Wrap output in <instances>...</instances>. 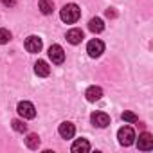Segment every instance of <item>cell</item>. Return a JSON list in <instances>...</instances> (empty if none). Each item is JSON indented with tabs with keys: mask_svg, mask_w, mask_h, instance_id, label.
<instances>
[{
	"mask_svg": "<svg viewBox=\"0 0 153 153\" xmlns=\"http://www.w3.org/2000/svg\"><path fill=\"white\" fill-rule=\"evenodd\" d=\"M88 29L92 31V33H101L103 29H105V24H103V20L101 18H92L90 22H88Z\"/></svg>",
	"mask_w": 153,
	"mask_h": 153,
	"instance_id": "obj_16",
	"label": "cell"
},
{
	"mask_svg": "<svg viewBox=\"0 0 153 153\" xmlns=\"http://www.w3.org/2000/svg\"><path fill=\"white\" fill-rule=\"evenodd\" d=\"M2 4L7 6V7H15L16 6V0H2Z\"/></svg>",
	"mask_w": 153,
	"mask_h": 153,
	"instance_id": "obj_20",
	"label": "cell"
},
{
	"mask_svg": "<svg viewBox=\"0 0 153 153\" xmlns=\"http://www.w3.org/2000/svg\"><path fill=\"white\" fill-rule=\"evenodd\" d=\"M117 139H119V144L121 146H131L135 142V131L130 128V126H123L119 131H117Z\"/></svg>",
	"mask_w": 153,
	"mask_h": 153,
	"instance_id": "obj_2",
	"label": "cell"
},
{
	"mask_svg": "<svg viewBox=\"0 0 153 153\" xmlns=\"http://www.w3.org/2000/svg\"><path fill=\"white\" fill-rule=\"evenodd\" d=\"M137 148H139L140 151H149V149H153V135L148 133V131L140 133V135H139V140H137Z\"/></svg>",
	"mask_w": 153,
	"mask_h": 153,
	"instance_id": "obj_6",
	"label": "cell"
},
{
	"mask_svg": "<svg viewBox=\"0 0 153 153\" xmlns=\"http://www.w3.org/2000/svg\"><path fill=\"white\" fill-rule=\"evenodd\" d=\"M87 52H88L90 58H99V56L105 52V43H103L101 40L94 38V40L88 42V45H87Z\"/></svg>",
	"mask_w": 153,
	"mask_h": 153,
	"instance_id": "obj_5",
	"label": "cell"
},
{
	"mask_svg": "<svg viewBox=\"0 0 153 153\" xmlns=\"http://www.w3.org/2000/svg\"><path fill=\"white\" fill-rule=\"evenodd\" d=\"M16 110H18L20 117H24V119H34L36 117V108L29 101H20L18 106H16Z\"/></svg>",
	"mask_w": 153,
	"mask_h": 153,
	"instance_id": "obj_3",
	"label": "cell"
},
{
	"mask_svg": "<svg viewBox=\"0 0 153 153\" xmlns=\"http://www.w3.org/2000/svg\"><path fill=\"white\" fill-rule=\"evenodd\" d=\"M83 38H85V34H83V31H81V29H70V31L67 33V42H68V43H72V45L81 43V42H83Z\"/></svg>",
	"mask_w": 153,
	"mask_h": 153,
	"instance_id": "obj_10",
	"label": "cell"
},
{
	"mask_svg": "<svg viewBox=\"0 0 153 153\" xmlns=\"http://www.w3.org/2000/svg\"><path fill=\"white\" fill-rule=\"evenodd\" d=\"M90 151V142L87 139H78L72 144V153H88Z\"/></svg>",
	"mask_w": 153,
	"mask_h": 153,
	"instance_id": "obj_11",
	"label": "cell"
},
{
	"mask_svg": "<svg viewBox=\"0 0 153 153\" xmlns=\"http://www.w3.org/2000/svg\"><path fill=\"white\" fill-rule=\"evenodd\" d=\"M13 36H11V33L7 31V29H0V45H6V43H9V40H11Z\"/></svg>",
	"mask_w": 153,
	"mask_h": 153,
	"instance_id": "obj_18",
	"label": "cell"
},
{
	"mask_svg": "<svg viewBox=\"0 0 153 153\" xmlns=\"http://www.w3.org/2000/svg\"><path fill=\"white\" fill-rule=\"evenodd\" d=\"M59 16H61V20L65 24H76V22L79 20V16H81V9L76 4H67L59 11Z\"/></svg>",
	"mask_w": 153,
	"mask_h": 153,
	"instance_id": "obj_1",
	"label": "cell"
},
{
	"mask_svg": "<svg viewBox=\"0 0 153 153\" xmlns=\"http://www.w3.org/2000/svg\"><path fill=\"white\" fill-rule=\"evenodd\" d=\"M90 121H92V124L97 126V128H106V126L110 124V117H108L105 112H94V114L90 115Z\"/></svg>",
	"mask_w": 153,
	"mask_h": 153,
	"instance_id": "obj_7",
	"label": "cell"
},
{
	"mask_svg": "<svg viewBox=\"0 0 153 153\" xmlns=\"http://www.w3.org/2000/svg\"><path fill=\"white\" fill-rule=\"evenodd\" d=\"M25 146H27L29 149H38V148H40V137H38L36 133H29L27 139H25Z\"/></svg>",
	"mask_w": 153,
	"mask_h": 153,
	"instance_id": "obj_15",
	"label": "cell"
},
{
	"mask_svg": "<svg viewBox=\"0 0 153 153\" xmlns=\"http://www.w3.org/2000/svg\"><path fill=\"white\" fill-rule=\"evenodd\" d=\"M49 58H51V61L54 65H61L65 61V51H63V47L58 45V43L51 45L49 47Z\"/></svg>",
	"mask_w": 153,
	"mask_h": 153,
	"instance_id": "obj_4",
	"label": "cell"
},
{
	"mask_svg": "<svg viewBox=\"0 0 153 153\" xmlns=\"http://www.w3.org/2000/svg\"><path fill=\"white\" fill-rule=\"evenodd\" d=\"M42 38H38V36H29L27 40H25V49H27V52H31V54H36V52H40L42 51Z\"/></svg>",
	"mask_w": 153,
	"mask_h": 153,
	"instance_id": "obj_8",
	"label": "cell"
},
{
	"mask_svg": "<svg viewBox=\"0 0 153 153\" xmlns=\"http://www.w3.org/2000/svg\"><path fill=\"white\" fill-rule=\"evenodd\" d=\"M85 96H87V101L96 103V101H99V99L103 97V90H101L99 87H90V88H87Z\"/></svg>",
	"mask_w": 153,
	"mask_h": 153,
	"instance_id": "obj_13",
	"label": "cell"
},
{
	"mask_svg": "<svg viewBox=\"0 0 153 153\" xmlns=\"http://www.w3.org/2000/svg\"><path fill=\"white\" fill-rule=\"evenodd\" d=\"M34 72H36V76H40V78H47V76L51 74V67H49L47 61L38 59L36 65H34Z\"/></svg>",
	"mask_w": 153,
	"mask_h": 153,
	"instance_id": "obj_12",
	"label": "cell"
},
{
	"mask_svg": "<svg viewBox=\"0 0 153 153\" xmlns=\"http://www.w3.org/2000/svg\"><path fill=\"white\" fill-rule=\"evenodd\" d=\"M58 131H59V135H61L63 139H72L74 133H76V126H74L72 123H67V121H65V123L59 124Z\"/></svg>",
	"mask_w": 153,
	"mask_h": 153,
	"instance_id": "obj_9",
	"label": "cell"
},
{
	"mask_svg": "<svg viewBox=\"0 0 153 153\" xmlns=\"http://www.w3.org/2000/svg\"><path fill=\"white\" fill-rule=\"evenodd\" d=\"M38 7H40V11H42L43 15H51V13L54 11V2H52V0H40V2H38Z\"/></svg>",
	"mask_w": 153,
	"mask_h": 153,
	"instance_id": "obj_14",
	"label": "cell"
},
{
	"mask_svg": "<svg viewBox=\"0 0 153 153\" xmlns=\"http://www.w3.org/2000/svg\"><path fill=\"white\" fill-rule=\"evenodd\" d=\"M11 124H13V130H15V131H18V133H25V131H27V124H24V123H22V121H18V119H15Z\"/></svg>",
	"mask_w": 153,
	"mask_h": 153,
	"instance_id": "obj_17",
	"label": "cell"
},
{
	"mask_svg": "<svg viewBox=\"0 0 153 153\" xmlns=\"http://www.w3.org/2000/svg\"><path fill=\"white\" fill-rule=\"evenodd\" d=\"M123 121H126V123H137L139 121V117L133 114V112H123Z\"/></svg>",
	"mask_w": 153,
	"mask_h": 153,
	"instance_id": "obj_19",
	"label": "cell"
}]
</instances>
